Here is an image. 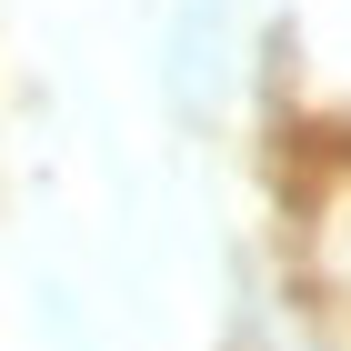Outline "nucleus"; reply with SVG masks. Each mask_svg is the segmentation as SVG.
Here are the masks:
<instances>
[{
  "label": "nucleus",
  "instance_id": "3",
  "mask_svg": "<svg viewBox=\"0 0 351 351\" xmlns=\"http://www.w3.org/2000/svg\"><path fill=\"white\" fill-rule=\"evenodd\" d=\"M231 351H351V322L311 311V301L281 281V261H271L261 281H241V301H231Z\"/></svg>",
  "mask_w": 351,
  "mask_h": 351
},
{
  "label": "nucleus",
  "instance_id": "2",
  "mask_svg": "<svg viewBox=\"0 0 351 351\" xmlns=\"http://www.w3.org/2000/svg\"><path fill=\"white\" fill-rule=\"evenodd\" d=\"M281 281H291L311 311L351 322V151H331V161H311V181H291Z\"/></svg>",
  "mask_w": 351,
  "mask_h": 351
},
{
  "label": "nucleus",
  "instance_id": "1",
  "mask_svg": "<svg viewBox=\"0 0 351 351\" xmlns=\"http://www.w3.org/2000/svg\"><path fill=\"white\" fill-rule=\"evenodd\" d=\"M251 51H261V10L251 0H181L161 30V101L191 131H221L251 101Z\"/></svg>",
  "mask_w": 351,
  "mask_h": 351
}]
</instances>
